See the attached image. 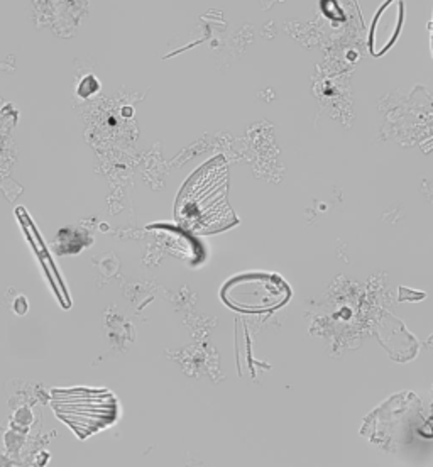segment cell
<instances>
[{
	"label": "cell",
	"instance_id": "cell-2",
	"mask_svg": "<svg viewBox=\"0 0 433 467\" xmlns=\"http://www.w3.org/2000/svg\"><path fill=\"white\" fill-rule=\"evenodd\" d=\"M51 405L58 419L80 439L106 429L118 419V400L107 389H55L51 393Z\"/></svg>",
	"mask_w": 433,
	"mask_h": 467
},
{
	"label": "cell",
	"instance_id": "cell-1",
	"mask_svg": "<svg viewBox=\"0 0 433 467\" xmlns=\"http://www.w3.org/2000/svg\"><path fill=\"white\" fill-rule=\"evenodd\" d=\"M229 173L223 158L203 164L181 188L176 200L178 223L195 235L222 233L237 223L229 205Z\"/></svg>",
	"mask_w": 433,
	"mask_h": 467
},
{
	"label": "cell",
	"instance_id": "cell-3",
	"mask_svg": "<svg viewBox=\"0 0 433 467\" xmlns=\"http://www.w3.org/2000/svg\"><path fill=\"white\" fill-rule=\"evenodd\" d=\"M227 306L242 314H266L280 308L292 296V288L282 276L247 273L227 281L221 290Z\"/></svg>",
	"mask_w": 433,
	"mask_h": 467
}]
</instances>
